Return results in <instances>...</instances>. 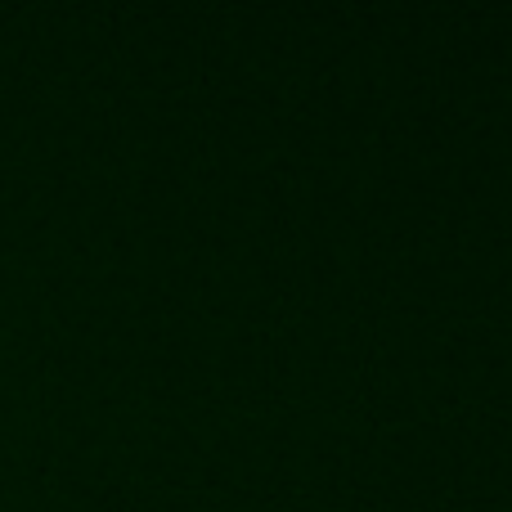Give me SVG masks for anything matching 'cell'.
I'll list each match as a JSON object with an SVG mask.
<instances>
[]
</instances>
